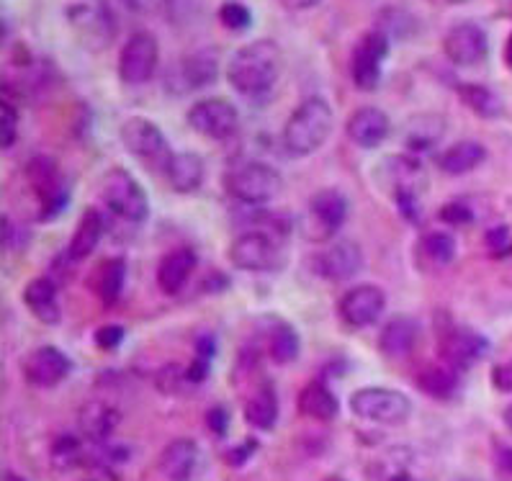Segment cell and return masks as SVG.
<instances>
[{"mask_svg": "<svg viewBox=\"0 0 512 481\" xmlns=\"http://www.w3.org/2000/svg\"><path fill=\"white\" fill-rule=\"evenodd\" d=\"M281 67H284L281 47L273 39H255L232 55L227 65V80L232 91L240 93L242 98L258 101L273 91Z\"/></svg>", "mask_w": 512, "mask_h": 481, "instance_id": "1", "label": "cell"}, {"mask_svg": "<svg viewBox=\"0 0 512 481\" xmlns=\"http://www.w3.org/2000/svg\"><path fill=\"white\" fill-rule=\"evenodd\" d=\"M332 124H335V114L330 103L320 96L307 98L291 111L286 121L284 147L296 157L314 155L330 139Z\"/></svg>", "mask_w": 512, "mask_h": 481, "instance_id": "2", "label": "cell"}, {"mask_svg": "<svg viewBox=\"0 0 512 481\" xmlns=\"http://www.w3.org/2000/svg\"><path fill=\"white\" fill-rule=\"evenodd\" d=\"M67 26L73 31L75 42L91 52V55H101L114 44L116 39V16L106 0H78L67 8Z\"/></svg>", "mask_w": 512, "mask_h": 481, "instance_id": "3", "label": "cell"}, {"mask_svg": "<svg viewBox=\"0 0 512 481\" xmlns=\"http://www.w3.org/2000/svg\"><path fill=\"white\" fill-rule=\"evenodd\" d=\"M224 191L247 206H260L278 199L284 191V178L273 165L242 163L224 175Z\"/></svg>", "mask_w": 512, "mask_h": 481, "instance_id": "4", "label": "cell"}, {"mask_svg": "<svg viewBox=\"0 0 512 481\" xmlns=\"http://www.w3.org/2000/svg\"><path fill=\"white\" fill-rule=\"evenodd\" d=\"M350 409L358 420L374 422V425L397 427L404 425L412 415V399L397 389L384 386H366L350 397Z\"/></svg>", "mask_w": 512, "mask_h": 481, "instance_id": "5", "label": "cell"}, {"mask_svg": "<svg viewBox=\"0 0 512 481\" xmlns=\"http://www.w3.org/2000/svg\"><path fill=\"white\" fill-rule=\"evenodd\" d=\"M101 201L111 214L129 224H142L150 217V199L129 170L114 168L101 183Z\"/></svg>", "mask_w": 512, "mask_h": 481, "instance_id": "6", "label": "cell"}, {"mask_svg": "<svg viewBox=\"0 0 512 481\" xmlns=\"http://www.w3.org/2000/svg\"><path fill=\"white\" fill-rule=\"evenodd\" d=\"M379 178L386 191L392 193L394 204L407 217L415 219L420 196L425 191V181H428V175L415 157H386L384 165L379 168Z\"/></svg>", "mask_w": 512, "mask_h": 481, "instance_id": "7", "label": "cell"}, {"mask_svg": "<svg viewBox=\"0 0 512 481\" xmlns=\"http://www.w3.org/2000/svg\"><path fill=\"white\" fill-rule=\"evenodd\" d=\"M119 137L124 150H127L129 155L137 157L145 168L163 170L165 173L173 152H170V145L168 139H165L163 129L157 127L155 121L145 119V116H132V119H127L121 124Z\"/></svg>", "mask_w": 512, "mask_h": 481, "instance_id": "8", "label": "cell"}, {"mask_svg": "<svg viewBox=\"0 0 512 481\" xmlns=\"http://www.w3.org/2000/svg\"><path fill=\"white\" fill-rule=\"evenodd\" d=\"M219 75L217 49H196L191 55L175 60L165 73V91L170 96H188L206 85H211Z\"/></svg>", "mask_w": 512, "mask_h": 481, "instance_id": "9", "label": "cell"}, {"mask_svg": "<svg viewBox=\"0 0 512 481\" xmlns=\"http://www.w3.org/2000/svg\"><path fill=\"white\" fill-rule=\"evenodd\" d=\"M186 121L188 127L201 134V137L214 139V142H227L240 129V111L227 98H201L188 109Z\"/></svg>", "mask_w": 512, "mask_h": 481, "instance_id": "10", "label": "cell"}, {"mask_svg": "<svg viewBox=\"0 0 512 481\" xmlns=\"http://www.w3.org/2000/svg\"><path fill=\"white\" fill-rule=\"evenodd\" d=\"M229 260L240 271L268 273L284 263V250H281V242L271 232L253 229V232H245V235H240L232 242Z\"/></svg>", "mask_w": 512, "mask_h": 481, "instance_id": "11", "label": "cell"}, {"mask_svg": "<svg viewBox=\"0 0 512 481\" xmlns=\"http://www.w3.org/2000/svg\"><path fill=\"white\" fill-rule=\"evenodd\" d=\"M389 49H392V39L379 29L366 31L358 39L353 57H350V78H353L356 88L366 93L379 88L381 67H384L386 57H389Z\"/></svg>", "mask_w": 512, "mask_h": 481, "instance_id": "12", "label": "cell"}, {"mask_svg": "<svg viewBox=\"0 0 512 481\" xmlns=\"http://www.w3.org/2000/svg\"><path fill=\"white\" fill-rule=\"evenodd\" d=\"M160 65V44L150 31H137L121 47L119 78L127 85H145L155 78Z\"/></svg>", "mask_w": 512, "mask_h": 481, "instance_id": "13", "label": "cell"}, {"mask_svg": "<svg viewBox=\"0 0 512 481\" xmlns=\"http://www.w3.org/2000/svg\"><path fill=\"white\" fill-rule=\"evenodd\" d=\"M348 219V199L335 188H322L309 199L307 237L312 242H330Z\"/></svg>", "mask_w": 512, "mask_h": 481, "instance_id": "14", "label": "cell"}, {"mask_svg": "<svg viewBox=\"0 0 512 481\" xmlns=\"http://www.w3.org/2000/svg\"><path fill=\"white\" fill-rule=\"evenodd\" d=\"M386 309V294L379 286L363 283V286H353L345 291L338 301V314L343 319V325L350 330H366L374 327L381 319Z\"/></svg>", "mask_w": 512, "mask_h": 481, "instance_id": "15", "label": "cell"}, {"mask_svg": "<svg viewBox=\"0 0 512 481\" xmlns=\"http://www.w3.org/2000/svg\"><path fill=\"white\" fill-rule=\"evenodd\" d=\"M443 55L456 67H474L487 60L489 37L487 31L474 21L453 24L443 37Z\"/></svg>", "mask_w": 512, "mask_h": 481, "instance_id": "16", "label": "cell"}, {"mask_svg": "<svg viewBox=\"0 0 512 481\" xmlns=\"http://www.w3.org/2000/svg\"><path fill=\"white\" fill-rule=\"evenodd\" d=\"M440 355L456 371H469L489 355V340L471 327L453 325L440 337Z\"/></svg>", "mask_w": 512, "mask_h": 481, "instance_id": "17", "label": "cell"}, {"mask_svg": "<svg viewBox=\"0 0 512 481\" xmlns=\"http://www.w3.org/2000/svg\"><path fill=\"white\" fill-rule=\"evenodd\" d=\"M26 175H29L31 188H34L39 204H42V217L49 219L60 214L62 206L67 204V188L55 160L44 155L34 157L29 168H26Z\"/></svg>", "mask_w": 512, "mask_h": 481, "instance_id": "18", "label": "cell"}, {"mask_svg": "<svg viewBox=\"0 0 512 481\" xmlns=\"http://www.w3.org/2000/svg\"><path fill=\"white\" fill-rule=\"evenodd\" d=\"M70 371H73V363L55 345H42V348L31 350L21 363L26 384L37 386V389H55L70 376Z\"/></svg>", "mask_w": 512, "mask_h": 481, "instance_id": "19", "label": "cell"}, {"mask_svg": "<svg viewBox=\"0 0 512 481\" xmlns=\"http://www.w3.org/2000/svg\"><path fill=\"white\" fill-rule=\"evenodd\" d=\"M345 132H348L350 142L361 150H376L392 134V119L376 106H361L350 114Z\"/></svg>", "mask_w": 512, "mask_h": 481, "instance_id": "20", "label": "cell"}, {"mask_svg": "<svg viewBox=\"0 0 512 481\" xmlns=\"http://www.w3.org/2000/svg\"><path fill=\"white\" fill-rule=\"evenodd\" d=\"M363 268V250L358 242L340 240L332 242L325 253L317 258V271L332 283H343L356 278Z\"/></svg>", "mask_w": 512, "mask_h": 481, "instance_id": "21", "label": "cell"}, {"mask_svg": "<svg viewBox=\"0 0 512 481\" xmlns=\"http://www.w3.org/2000/svg\"><path fill=\"white\" fill-rule=\"evenodd\" d=\"M417 340H420L417 319L407 317V314H399V317H392L381 327L379 350L389 361H404L417 348Z\"/></svg>", "mask_w": 512, "mask_h": 481, "instance_id": "22", "label": "cell"}, {"mask_svg": "<svg viewBox=\"0 0 512 481\" xmlns=\"http://www.w3.org/2000/svg\"><path fill=\"white\" fill-rule=\"evenodd\" d=\"M196 263L199 260H196V253H193L191 247H175V250H170L160 260V265H157V286H160V291L168 296L181 294L186 289L188 278L196 271Z\"/></svg>", "mask_w": 512, "mask_h": 481, "instance_id": "23", "label": "cell"}, {"mask_svg": "<svg viewBox=\"0 0 512 481\" xmlns=\"http://www.w3.org/2000/svg\"><path fill=\"white\" fill-rule=\"evenodd\" d=\"M199 463V445L188 438L168 443L157 458V469L165 481H188Z\"/></svg>", "mask_w": 512, "mask_h": 481, "instance_id": "24", "label": "cell"}, {"mask_svg": "<svg viewBox=\"0 0 512 481\" xmlns=\"http://www.w3.org/2000/svg\"><path fill=\"white\" fill-rule=\"evenodd\" d=\"M456 258V240L448 232H425L417 240L415 247V263L420 265L422 271L438 273L453 263Z\"/></svg>", "mask_w": 512, "mask_h": 481, "instance_id": "25", "label": "cell"}, {"mask_svg": "<svg viewBox=\"0 0 512 481\" xmlns=\"http://www.w3.org/2000/svg\"><path fill=\"white\" fill-rule=\"evenodd\" d=\"M204 160L193 152H173L168 168H165V181L175 193H196L204 183Z\"/></svg>", "mask_w": 512, "mask_h": 481, "instance_id": "26", "label": "cell"}, {"mask_svg": "<svg viewBox=\"0 0 512 481\" xmlns=\"http://www.w3.org/2000/svg\"><path fill=\"white\" fill-rule=\"evenodd\" d=\"M24 304L39 322H44V325H60L62 312L60 301H57V286L49 281V278H34V281L26 283Z\"/></svg>", "mask_w": 512, "mask_h": 481, "instance_id": "27", "label": "cell"}, {"mask_svg": "<svg viewBox=\"0 0 512 481\" xmlns=\"http://www.w3.org/2000/svg\"><path fill=\"white\" fill-rule=\"evenodd\" d=\"M484 160H487V147L482 142L461 139V142H456V145L440 152L435 163H438V168L446 175H466L479 168Z\"/></svg>", "mask_w": 512, "mask_h": 481, "instance_id": "28", "label": "cell"}, {"mask_svg": "<svg viewBox=\"0 0 512 481\" xmlns=\"http://www.w3.org/2000/svg\"><path fill=\"white\" fill-rule=\"evenodd\" d=\"M103 224L101 211L98 209H88L83 211V217H80L78 227H75L73 237H70V245H67V255L73 263H80V260H88L93 255V250L98 247L103 237Z\"/></svg>", "mask_w": 512, "mask_h": 481, "instance_id": "29", "label": "cell"}, {"mask_svg": "<svg viewBox=\"0 0 512 481\" xmlns=\"http://www.w3.org/2000/svg\"><path fill=\"white\" fill-rule=\"evenodd\" d=\"M338 397L332 394L330 386L322 381H309L302 391H299V412L309 420L330 422L338 417Z\"/></svg>", "mask_w": 512, "mask_h": 481, "instance_id": "30", "label": "cell"}, {"mask_svg": "<svg viewBox=\"0 0 512 481\" xmlns=\"http://www.w3.org/2000/svg\"><path fill=\"white\" fill-rule=\"evenodd\" d=\"M266 348L268 355L273 358V363L278 366H286V363H294L299 358V350H302V340H299V332L284 322V319H273L266 330Z\"/></svg>", "mask_w": 512, "mask_h": 481, "instance_id": "31", "label": "cell"}, {"mask_svg": "<svg viewBox=\"0 0 512 481\" xmlns=\"http://www.w3.org/2000/svg\"><path fill=\"white\" fill-rule=\"evenodd\" d=\"M124 283H127V260L124 258L103 260L96 268V276H93V289L106 307H114L119 301Z\"/></svg>", "mask_w": 512, "mask_h": 481, "instance_id": "32", "label": "cell"}, {"mask_svg": "<svg viewBox=\"0 0 512 481\" xmlns=\"http://www.w3.org/2000/svg\"><path fill=\"white\" fill-rule=\"evenodd\" d=\"M78 422L83 435H88L91 440L101 443V440L111 438V433H114L116 425H119V412L106 402H88L80 409Z\"/></svg>", "mask_w": 512, "mask_h": 481, "instance_id": "33", "label": "cell"}, {"mask_svg": "<svg viewBox=\"0 0 512 481\" xmlns=\"http://www.w3.org/2000/svg\"><path fill=\"white\" fill-rule=\"evenodd\" d=\"M415 381L433 399H451L458 391V371L448 363H428Z\"/></svg>", "mask_w": 512, "mask_h": 481, "instance_id": "34", "label": "cell"}, {"mask_svg": "<svg viewBox=\"0 0 512 481\" xmlns=\"http://www.w3.org/2000/svg\"><path fill=\"white\" fill-rule=\"evenodd\" d=\"M245 420L247 425L258 427V430H273L278 422V397L271 384H263L255 389V394L245 404Z\"/></svg>", "mask_w": 512, "mask_h": 481, "instance_id": "35", "label": "cell"}, {"mask_svg": "<svg viewBox=\"0 0 512 481\" xmlns=\"http://www.w3.org/2000/svg\"><path fill=\"white\" fill-rule=\"evenodd\" d=\"M443 132H446V124H443L440 116H415L410 121V127H407V134H404V145L410 147L412 152L433 150L440 142V137H443Z\"/></svg>", "mask_w": 512, "mask_h": 481, "instance_id": "36", "label": "cell"}, {"mask_svg": "<svg viewBox=\"0 0 512 481\" xmlns=\"http://www.w3.org/2000/svg\"><path fill=\"white\" fill-rule=\"evenodd\" d=\"M458 96H461V101H464L476 116H482V119H494V116L502 114L500 98L494 96V91H489L487 85L461 83L458 85Z\"/></svg>", "mask_w": 512, "mask_h": 481, "instance_id": "37", "label": "cell"}, {"mask_svg": "<svg viewBox=\"0 0 512 481\" xmlns=\"http://www.w3.org/2000/svg\"><path fill=\"white\" fill-rule=\"evenodd\" d=\"M379 31H384L389 39H410L415 37L417 21L410 11L404 8H384L379 16Z\"/></svg>", "mask_w": 512, "mask_h": 481, "instance_id": "38", "label": "cell"}, {"mask_svg": "<svg viewBox=\"0 0 512 481\" xmlns=\"http://www.w3.org/2000/svg\"><path fill=\"white\" fill-rule=\"evenodd\" d=\"M219 21H222L224 29L242 34V31H247L253 26V13H250V8H247L245 3H240V0H227V3L219 6Z\"/></svg>", "mask_w": 512, "mask_h": 481, "instance_id": "39", "label": "cell"}, {"mask_svg": "<svg viewBox=\"0 0 512 481\" xmlns=\"http://www.w3.org/2000/svg\"><path fill=\"white\" fill-rule=\"evenodd\" d=\"M16 137H19V111H16L11 98L3 96V101H0V147L3 150L13 147Z\"/></svg>", "mask_w": 512, "mask_h": 481, "instance_id": "40", "label": "cell"}, {"mask_svg": "<svg viewBox=\"0 0 512 481\" xmlns=\"http://www.w3.org/2000/svg\"><path fill=\"white\" fill-rule=\"evenodd\" d=\"M52 461L57 469H73L75 463L80 461V443L73 435H62L52 448Z\"/></svg>", "mask_w": 512, "mask_h": 481, "instance_id": "41", "label": "cell"}, {"mask_svg": "<svg viewBox=\"0 0 512 481\" xmlns=\"http://www.w3.org/2000/svg\"><path fill=\"white\" fill-rule=\"evenodd\" d=\"M440 222H446L448 227H469L474 222V211L469 209L466 201H448L443 209L438 211Z\"/></svg>", "mask_w": 512, "mask_h": 481, "instance_id": "42", "label": "cell"}, {"mask_svg": "<svg viewBox=\"0 0 512 481\" xmlns=\"http://www.w3.org/2000/svg\"><path fill=\"white\" fill-rule=\"evenodd\" d=\"M124 327L119 325H103L101 330H96V335H93V340H96V345L101 350H116L121 343H124Z\"/></svg>", "mask_w": 512, "mask_h": 481, "instance_id": "43", "label": "cell"}, {"mask_svg": "<svg viewBox=\"0 0 512 481\" xmlns=\"http://www.w3.org/2000/svg\"><path fill=\"white\" fill-rule=\"evenodd\" d=\"M487 247L489 253L494 255V258H505L507 253H510L512 247V240H510V232H507V227H494L487 232Z\"/></svg>", "mask_w": 512, "mask_h": 481, "instance_id": "44", "label": "cell"}, {"mask_svg": "<svg viewBox=\"0 0 512 481\" xmlns=\"http://www.w3.org/2000/svg\"><path fill=\"white\" fill-rule=\"evenodd\" d=\"M492 386L497 391H502V394H510L512 391V358L505 363H497V366L492 368Z\"/></svg>", "mask_w": 512, "mask_h": 481, "instance_id": "45", "label": "cell"}, {"mask_svg": "<svg viewBox=\"0 0 512 481\" xmlns=\"http://www.w3.org/2000/svg\"><path fill=\"white\" fill-rule=\"evenodd\" d=\"M124 6L137 16H155L170 6V0H124Z\"/></svg>", "mask_w": 512, "mask_h": 481, "instance_id": "46", "label": "cell"}, {"mask_svg": "<svg viewBox=\"0 0 512 481\" xmlns=\"http://www.w3.org/2000/svg\"><path fill=\"white\" fill-rule=\"evenodd\" d=\"M206 425H209L211 433L219 435V438H222V435H227V427H229L227 409H224V407H214V409H211L209 415H206Z\"/></svg>", "mask_w": 512, "mask_h": 481, "instance_id": "47", "label": "cell"}, {"mask_svg": "<svg viewBox=\"0 0 512 481\" xmlns=\"http://www.w3.org/2000/svg\"><path fill=\"white\" fill-rule=\"evenodd\" d=\"M289 11H309V8L320 6L322 0H281Z\"/></svg>", "mask_w": 512, "mask_h": 481, "instance_id": "48", "label": "cell"}, {"mask_svg": "<svg viewBox=\"0 0 512 481\" xmlns=\"http://www.w3.org/2000/svg\"><path fill=\"white\" fill-rule=\"evenodd\" d=\"M497 461H500L502 469L510 471V474H512V448H507V445H502V448H500V456H497Z\"/></svg>", "mask_w": 512, "mask_h": 481, "instance_id": "49", "label": "cell"}, {"mask_svg": "<svg viewBox=\"0 0 512 481\" xmlns=\"http://www.w3.org/2000/svg\"><path fill=\"white\" fill-rule=\"evenodd\" d=\"M505 62H507V67H512V34L507 37V42H505Z\"/></svg>", "mask_w": 512, "mask_h": 481, "instance_id": "50", "label": "cell"}, {"mask_svg": "<svg viewBox=\"0 0 512 481\" xmlns=\"http://www.w3.org/2000/svg\"><path fill=\"white\" fill-rule=\"evenodd\" d=\"M502 417H505V425L510 427V430H512V404H510V407L505 409V415H502Z\"/></svg>", "mask_w": 512, "mask_h": 481, "instance_id": "51", "label": "cell"}, {"mask_svg": "<svg viewBox=\"0 0 512 481\" xmlns=\"http://www.w3.org/2000/svg\"><path fill=\"white\" fill-rule=\"evenodd\" d=\"M3 481H26V479H21L19 474H6V479H3Z\"/></svg>", "mask_w": 512, "mask_h": 481, "instance_id": "52", "label": "cell"}, {"mask_svg": "<svg viewBox=\"0 0 512 481\" xmlns=\"http://www.w3.org/2000/svg\"><path fill=\"white\" fill-rule=\"evenodd\" d=\"M325 481H345V479H343V476H327Z\"/></svg>", "mask_w": 512, "mask_h": 481, "instance_id": "53", "label": "cell"}, {"mask_svg": "<svg viewBox=\"0 0 512 481\" xmlns=\"http://www.w3.org/2000/svg\"><path fill=\"white\" fill-rule=\"evenodd\" d=\"M448 3H453V6H458V3H466V0H448Z\"/></svg>", "mask_w": 512, "mask_h": 481, "instance_id": "54", "label": "cell"}, {"mask_svg": "<svg viewBox=\"0 0 512 481\" xmlns=\"http://www.w3.org/2000/svg\"><path fill=\"white\" fill-rule=\"evenodd\" d=\"M456 481H476V479H456Z\"/></svg>", "mask_w": 512, "mask_h": 481, "instance_id": "55", "label": "cell"}, {"mask_svg": "<svg viewBox=\"0 0 512 481\" xmlns=\"http://www.w3.org/2000/svg\"><path fill=\"white\" fill-rule=\"evenodd\" d=\"M507 255H512V247H510V253H507Z\"/></svg>", "mask_w": 512, "mask_h": 481, "instance_id": "56", "label": "cell"}]
</instances>
